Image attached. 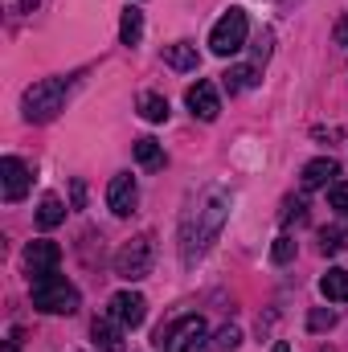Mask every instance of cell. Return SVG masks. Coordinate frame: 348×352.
<instances>
[{"mask_svg":"<svg viewBox=\"0 0 348 352\" xmlns=\"http://www.w3.org/2000/svg\"><path fill=\"white\" fill-rule=\"evenodd\" d=\"M226 217H230V192L226 188H209L193 205V213L184 217V230H180V254H184V263H193L197 254H205V246L221 234Z\"/></svg>","mask_w":348,"mask_h":352,"instance_id":"cell-1","label":"cell"},{"mask_svg":"<svg viewBox=\"0 0 348 352\" xmlns=\"http://www.w3.org/2000/svg\"><path fill=\"white\" fill-rule=\"evenodd\" d=\"M274 352H291V349H287V344H274Z\"/></svg>","mask_w":348,"mask_h":352,"instance_id":"cell-30","label":"cell"},{"mask_svg":"<svg viewBox=\"0 0 348 352\" xmlns=\"http://www.w3.org/2000/svg\"><path fill=\"white\" fill-rule=\"evenodd\" d=\"M320 291H324V299H332V303H348V270L332 266V270L320 278Z\"/></svg>","mask_w":348,"mask_h":352,"instance_id":"cell-15","label":"cell"},{"mask_svg":"<svg viewBox=\"0 0 348 352\" xmlns=\"http://www.w3.org/2000/svg\"><path fill=\"white\" fill-rule=\"evenodd\" d=\"M140 37H144V12L140 8H123V16H119V41L123 45H140Z\"/></svg>","mask_w":348,"mask_h":352,"instance_id":"cell-16","label":"cell"},{"mask_svg":"<svg viewBox=\"0 0 348 352\" xmlns=\"http://www.w3.org/2000/svg\"><path fill=\"white\" fill-rule=\"evenodd\" d=\"M66 94H70V78H41L25 90L21 107H25V119L29 123H50L58 119V111L66 107Z\"/></svg>","mask_w":348,"mask_h":352,"instance_id":"cell-3","label":"cell"},{"mask_svg":"<svg viewBox=\"0 0 348 352\" xmlns=\"http://www.w3.org/2000/svg\"><path fill=\"white\" fill-rule=\"evenodd\" d=\"M135 160H140L144 168H160V164H164V148H160L152 135H144V140H135Z\"/></svg>","mask_w":348,"mask_h":352,"instance_id":"cell-20","label":"cell"},{"mask_svg":"<svg viewBox=\"0 0 348 352\" xmlns=\"http://www.w3.org/2000/svg\"><path fill=\"white\" fill-rule=\"evenodd\" d=\"M345 234H348V230H324V234H320V246H324V254H336V250H345Z\"/></svg>","mask_w":348,"mask_h":352,"instance_id":"cell-24","label":"cell"},{"mask_svg":"<svg viewBox=\"0 0 348 352\" xmlns=\"http://www.w3.org/2000/svg\"><path fill=\"white\" fill-rule=\"evenodd\" d=\"M184 102H188V111H193L201 123H213V119L221 115V94H217V87H213L209 78H201L197 87H188Z\"/></svg>","mask_w":348,"mask_h":352,"instance_id":"cell-8","label":"cell"},{"mask_svg":"<svg viewBox=\"0 0 348 352\" xmlns=\"http://www.w3.org/2000/svg\"><path fill=\"white\" fill-rule=\"evenodd\" d=\"M246 33H250L246 12H242V8H230V12L213 25V33H209V50H213L217 58H230V54H238V50L246 45Z\"/></svg>","mask_w":348,"mask_h":352,"instance_id":"cell-6","label":"cell"},{"mask_svg":"<svg viewBox=\"0 0 348 352\" xmlns=\"http://www.w3.org/2000/svg\"><path fill=\"white\" fill-rule=\"evenodd\" d=\"M152 258H156V242H152V234H140V238H131V242L119 246V254H115V274L127 278V283H140V278L152 274Z\"/></svg>","mask_w":348,"mask_h":352,"instance_id":"cell-4","label":"cell"},{"mask_svg":"<svg viewBox=\"0 0 348 352\" xmlns=\"http://www.w3.org/2000/svg\"><path fill=\"white\" fill-rule=\"evenodd\" d=\"M4 352H17V340H4Z\"/></svg>","mask_w":348,"mask_h":352,"instance_id":"cell-28","label":"cell"},{"mask_svg":"<svg viewBox=\"0 0 348 352\" xmlns=\"http://www.w3.org/2000/svg\"><path fill=\"white\" fill-rule=\"evenodd\" d=\"M328 209H336V213H348V180H336V184L328 188Z\"/></svg>","mask_w":348,"mask_h":352,"instance_id":"cell-23","label":"cell"},{"mask_svg":"<svg viewBox=\"0 0 348 352\" xmlns=\"http://www.w3.org/2000/svg\"><path fill=\"white\" fill-rule=\"evenodd\" d=\"M303 217H307V205H303V201H287V209H283V226L303 221Z\"/></svg>","mask_w":348,"mask_h":352,"instance_id":"cell-26","label":"cell"},{"mask_svg":"<svg viewBox=\"0 0 348 352\" xmlns=\"http://www.w3.org/2000/svg\"><path fill=\"white\" fill-rule=\"evenodd\" d=\"M164 66H173V70H197V66H201L197 45H193V41H173V45H164Z\"/></svg>","mask_w":348,"mask_h":352,"instance_id":"cell-14","label":"cell"},{"mask_svg":"<svg viewBox=\"0 0 348 352\" xmlns=\"http://www.w3.org/2000/svg\"><path fill=\"white\" fill-rule=\"evenodd\" d=\"M135 201H140L135 176H131V173L111 176V184H107V205H111V213H115V217H127V213L135 209Z\"/></svg>","mask_w":348,"mask_h":352,"instance_id":"cell-9","label":"cell"},{"mask_svg":"<svg viewBox=\"0 0 348 352\" xmlns=\"http://www.w3.org/2000/svg\"><path fill=\"white\" fill-rule=\"evenodd\" d=\"M221 78H226V90H230V94L250 90V87H259V82H262V78H259V66H230Z\"/></svg>","mask_w":348,"mask_h":352,"instance_id":"cell-18","label":"cell"},{"mask_svg":"<svg viewBox=\"0 0 348 352\" xmlns=\"http://www.w3.org/2000/svg\"><path fill=\"white\" fill-rule=\"evenodd\" d=\"M320 352H332V349H320Z\"/></svg>","mask_w":348,"mask_h":352,"instance_id":"cell-31","label":"cell"},{"mask_svg":"<svg viewBox=\"0 0 348 352\" xmlns=\"http://www.w3.org/2000/svg\"><path fill=\"white\" fill-rule=\"evenodd\" d=\"M140 115H144L148 123H164V119H168V98L156 94V90H144V94H140Z\"/></svg>","mask_w":348,"mask_h":352,"instance_id":"cell-19","label":"cell"},{"mask_svg":"<svg viewBox=\"0 0 348 352\" xmlns=\"http://www.w3.org/2000/svg\"><path fill=\"white\" fill-rule=\"evenodd\" d=\"M123 332H127V328H123V324H115L111 316L90 324V336H94V349H98V352H123Z\"/></svg>","mask_w":348,"mask_h":352,"instance_id":"cell-13","label":"cell"},{"mask_svg":"<svg viewBox=\"0 0 348 352\" xmlns=\"http://www.w3.org/2000/svg\"><path fill=\"white\" fill-rule=\"evenodd\" d=\"M336 45H345V50H348V16L336 21Z\"/></svg>","mask_w":348,"mask_h":352,"instance_id":"cell-27","label":"cell"},{"mask_svg":"<svg viewBox=\"0 0 348 352\" xmlns=\"http://www.w3.org/2000/svg\"><path fill=\"white\" fill-rule=\"evenodd\" d=\"M238 344H242V332H238L234 324H226V328L213 336V344H209V349H213V352H234Z\"/></svg>","mask_w":348,"mask_h":352,"instance_id":"cell-22","label":"cell"},{"mask_svg":"<svg viewBox=\"0 0 348 352\" xmlns=\"http://www.w3.org/2000/svg\"><path fill=\"white\" fill-rule=\"evenodd\" d=\"M66 221V201L62 197H41V209H37V226L41 230H54V226H62Z\"/></svg>","mask_w":348,"mask_h":352,"instance_id":"cell-17","label":"cell"},{"mask_svg":"<svg viewBox=\"0 0 348 352\" xmlns=\"http://www.w3.org/2000/svg\"><path fill=\"white\" fill-rule=\"evenodd\" d=\"M205 336H209V328H205L201 316H180V320H173L168 328L156 332V349L160 352H193Z\"/></svg>","mask_w":348,"mask_h":352,"instance_id":"cell-5","label":"cell"},{"mask_svg":"<svg viewBox=\"0 0 348 352\" xmlns=\"http://www.w3.org/2000/svg\"><path fill=\"white\" fill-rule=\"evenodd\" d=\"M336 160H328V156H320V160H307L303 164V173H299V184H303V192H316V188H328L332 180H336Z\"/></svg>","mask_w":348,"mask_h":352,"instance_id":"cell-12","label":"cell"},{"mask_svg":"<svg viewBox=\"0 0 348 352\" xmlns=\"http://www.w3.org/2000/svg\"><path fill=\"white\" fill-rule=\"evenodd\" d=\"M21 8H37V0H21Z\"/></svg>","mask_w":348,"mask_h":352,"instance_id":"cell-29","label":"cell"},{"mask_svg":"<svg viewBox=\"0 0 348 352\" xmlns=\"http://www.w3.org/2000/svg\"><path fill=\"white\" fill-rule=\"evenodd\" d=\"M295 250H299V246H295V238H291V234H279V238H274V246H270V263L287 266L291 258H295Z\"/></svg>","mask_w":348,"mask_h":352,"instance_id":"cell-21","label":"cell"},{"mask_svg":"<svg viewBox=\"0 0 348 352\" xmlns=\"http://www.w3.org/2000/svg\"><path fill=\"white\" fill-rule=\"evenodd\" d=\"M107 316L131 332V328H140V324H144V316H148V303H144V295H140V291H119V295H111V303H107Z\"/></svg>","mask_w":348,"mask_h":352,"instance_id":"cell-7","label":"cell"},{"mask_svg":"<svg viewBox=\"0 0 348 352\" xmlns=\"http://www.w3.org/2000/svg\"><path fill=\"white\" fill-rule=\"evenodd\" d=\"M0 184H4V201H21L29 192V168H25V160L4 156L0 160Z\"/></svg>","mask_w":348,"mask_h":352,"instance_id":"cell-11","label":"cell"},{"mask_svg":"<svg viewBox=\"0 0 348 352\" xmlns=\"http://www.w3.org/2000/svg\"><path fill=\"white\" fill-rule=\"evenodd\" d=\"M78 303H83L78 287H74V283H66L58 270H50V274H37V278H33V307H37V311H45V316H74V311H78Z\"/></svg>","mask_w":348,"mask_h":352,"instance_id":"cell-2","label":"cell"},{"mask_svg":"<svg viewBox=\"0 0 348 352\" xmlns=\"http://www.w3.org/2000/svg\"><path fill=\"white\" fill-rule=\"evenodd\" d=\"M336 324V311H324V307H316L312 316H307V328L312 332H324V328H332Z\"/></svg>","mask_w":348,"mask_h":352,"instance_id":"cell-25","label":"cell"},{"mask_svg":"<svg viewBox=\"0 0 348 352\" xmlns=\"http://www.w3.org/2000/svg\"><path fill=\"white\" fill-rule=\"evenodd\" d=\"M62 263V246L58 242H29L25 246V270H29V278H37V274H50V270H58Z\"/></svg>","mask_w":348,"mask_h":352,"instance_id":"cell-10","label":"cell"}]
</instances>
